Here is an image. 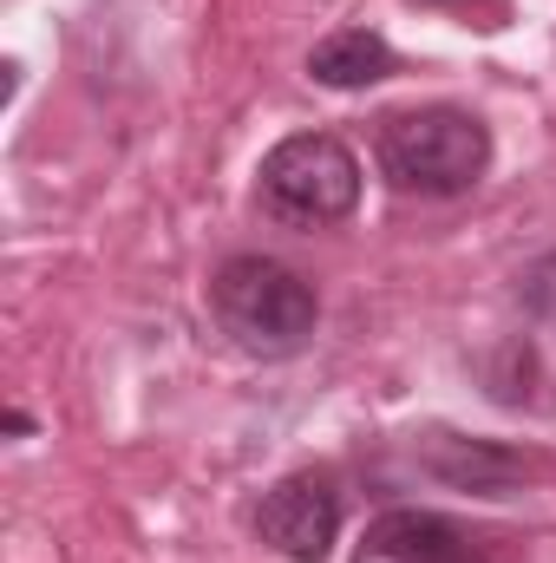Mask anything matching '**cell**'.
<instances>
[{
    "mask_svg": "<svg viewBox=\"0 0 556 563\" xmlns=\"http://www.w3.org/2000/svg\"><path fill=\"white\" fill-rule=\"evenodd\" d=\"M425 472L445 478L452 492H478V498H511L537 465L511 445H491V439H452V432H432L425 439Z\"/></svg>",
    "mask_w": 556,
    "mask_h": 563,
    "instance_id": "8992f818",
    "label": "cell"
},
{
    "mask_svg": "<svg viewBox=\"0 0 556 563\" xmlns=\"http://www.w3.org/2000/svg\"><path fill=\"white\" fill-rule=\"evenodd\" d=\"M308 73L321 86H334V92H360V86H380L393 73V46L380 33H367V26H341L308 53Z\"/></svg>",
    "mask_w": 556,
    "mask_h": 563,
    "instance_id": "52a82bcc",
    "label": "cell"
},
{
    "mask_svg": "<svg viewBox=\"0 0 556 563\" xmlns=\"http://www.w3.org/2000/svg\"><path fill=\"white\" fill-rule=\"evenodd\" d=\"M524 301H531L537 314H556V250L544 256V263L524 269Z\"/></svg>",
    "mask_w": 556,
    "mask_h": 563,
    "instance_id": "ba28073f",
    "label": "cell"
},
{
    "mask_svg": "<svg viewBox=\"0 0 556 563\" xmlns=\"http://www.w3.org/2000/svg\"><path fill=\"white\" fill-rule=\"evenodd\" d=\"M256 531L288 563H327L334 538H341V492L327 478H314V472H294L263 498Z\"/></svg>",
    "mask_w": 556,
    "mask_h": 563,
    "instance_id": "277c9868",
    "label": "cell"
},
{
    "mask_svg": "<svg viewBox=\"0 0 556 563\" xmlns=\"http://www.w3.org/2000/svg\"><path fill=\"white\" fill-rule=\"evenodd\" d=\"M374 157L400 197H465L491 164V132L458 106H419L380 119Z\"/></svg>",
    "mask_w": 556,
    "mask_h": 563,
    "instance_id": "6da1fadb",
    "label": "cell"
},
{
    "mask_svg": "<svg viewBox=\"0 0 556 563\" xmlns=\"http://www.w3.org/2000/svg\"><path fill=\"white\" fill-rule=\"evenodd\" d=\"M210 308L223 321V334L249 354H294L308 334H314V288L281 269L269 256H230L216 282H210Z\"/></svg>",
    "mask_w": 556,
    "mask_h": 563,
    "instance_id": "7a4b0ae2",
    "label": "cell"
},
{
    "mask_svg": "<svg viewBox=\"0 0 556 563\" xmlns=\"http://www.w3.org/2000/svg\"><path fill=\"white\" fill-rule=\"evenodd\" d=\"M263 203L281 223H341L360 203V157L334 132H294L263 157Z\"/></svg>",
    "mask_w": 556,
    "mask_h": 563,
    "instance_id": "3957f363",
    "label": "cell"
},
{
    "mask_svg": "<svg viewBox=\"0 0 556 563\" xmlns=\"http://www.w3.org/2000/svg\"><path fill=\"white\" fill-rule=\"evenodd\" d=\"M354 563H491V551H485V538L465 531L458 518L400 505V511H380V518L367 525Z\"/></svg>",
    "mask_w": 556,
    "mask_h": 563,
    "instance_id": "5b68a950",
    "label": "cell"
}]
</instances>
